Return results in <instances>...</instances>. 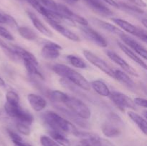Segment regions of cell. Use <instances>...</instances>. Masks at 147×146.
I'll use <instances>...</instances> for the list:
<instances>
[{
    "label": "cell",
    "mask_w": 147,
    "mask_h": 146,
    "mask_svg": "<svg viewBox=\"0 0 147 146\" xmlns=\"http://www.w3.org/2000/svg\"><path fill=\"white\" fill-rule=\"evenodd\" d=\"M52 69L56 74L70 82L73 83L75 85L80 87L83 90H90V84L89 82L82 74L68 66L63 64H55L53 66Z\"/></svg>",
    "instance_id": "cell-1"
},
{
    "label": "cell",
    "mask_w": 147,
    "mask_h": 146,
    "mask_svg": "<svg viewBox=\"0 0 147 146\" xmlns=\"http://www.w3.org/2000/svg\"><path fill=\"white\" fill-rule=\"evenodd\" d=\"M45 123L53 130L60 133H68L74 135L77 129L73 123L60 115L53 111H47L42 115Z\"/></svg>",
    "instance_id": "cell-2"
},
{
    "label": "cell",
    "mask_w": 147,
    "mask_h": 146,
    "mask_svg": "<svg viewBox=\"0 0 147 146\" xmlns=\"http://www.w3.org/2000/svg\"><path fill=\"white\" fill-rule=\"evenodd\" d=\"M13 46H14V50L17 53L19 57L24 62V66H25V68L27 70V72L30 74L36 75L40 78L43 79L42 74L39 70L38 61L34 57V54H32L31 52L27 51L25 49L20 47V46L14 45V44H13Z\"/></svg>",
    "instance_id": "cell-3"
},
{
    "label": "cell",
    "mask_w": 147,
    "mask_h": 146,
    "mask_svg": "<svg viewBox=\"0 0 147 146\" xmlns=\"http://www.w3.org/2000/svg\"><path fill=\"white\" fill-rule=\"evenodd\" d=\"M63 104L67 106L68 110L83 120H88L91 117V112L89 107L79 99L67 95Z\"/></svg>",
    "instance_id": "cell-4"
},
{
    "label": "cell",
    "mask_w": 147,
    "mask_h": 146,
    "mask_svg": "<svg viewBox=\"0 0 147 146\" xmlns=\"http://www.w3.org/2000/svg\"><path fill=\"white\" fill-rule=\"evenodd\" d=\"M123 125L121 117L118 115L111 113L109 115V121L102 125V132L108 137H118L121 133V127Z\"/></svg>",
    "instance_id": "cell-5"
},
{
    "label": "cell",
    "mask_w": 147,
    "mask_h": 146,
    "mask_svg": "<svg viewBox=\"0 0 147 146\" xmlns=\"http://www.w3.org/2000/svg\"><path fill=\"white\" fill-rule=\"evenodd\" d=\"M4 110L10 117L16 118L19 122H22L29 125L32 124L34 120L32 115L23 110L20 106V104H12L6 102L4 104Z\"/></svg>",
    "instance_id": "cell-6"
},
{
    "label": "cell",
    "mask_w": 147,
    "mask_h": 146,
    "mask_svg": "<svg viewBox=\"0 0 147 146\" xmlns=\"http://www.w3.org/2000/svg\"><path fill=\"white\" fill-rule=\"evenodd\" d=\"M111 20L114 24H116L118 27H119L121 29L124 30L125 31L136 36V37H137L138 38L142 40L143 42H146V31H145L144 29L139 28V27H136V26L131 24L129 21L122 19L115 18V17H113V18L111 19Z\"/></svg>",
    "instance_id": "cell-7"
},
{
    "label": "cell",
    "mask_w": 147,
    "mask_h": 146,
    "mask_svg": "<svg viewBox=\"0 0 147 146\" xmlns=\"http://www.w3.org/2000/svg\"><path fill=\"white\" fill-rule=\"evenodd\" d=\"M83 53L86 60L88 62H90V63H91L92 64L98 67L99 70L103 71L105 74H108L109 76L113 78L114 70H113L110 67V65L107 64L104 60H102L98 56H97L94 53L92 52L89 51V50H83Z\"/></svg>",
    "instance_id": "cell-8"
},
{
    "label": "cell",
    "mask_w": 147,
    "mask_h": 146,
    "mask_svg": "<svg viewBox=\"0 0 147 146\" xmlns=\"http://www.w3.org/2000/svg\"><path fill=\"white\" fill-rule=\"evenodd\" d=\"M57 13L60 16L63 17L66 21H68L71 25L75 26V22L78 23L81 26H88V21L84 17L78 15L73 12L72 10L67 8L65 5L58 4L57 6Z\"/></svg>",
    "instance_id": "cell-9"
},
{
    "label": "cell",
    "mask_w": 147,
    "mask_h": 146,
    "mask_svg": "<svg viewBox=\"0 0 147 146\" xmlns=\"http://www.w3.org/2000/svg\"><path fill=\"white\" fill-rule=\"evenodd\" d=\"M109 97H110L111 101L121 110H124L125 108H129L132 110L135 109L134 102L126 94L119 92L113 91L110 93Z\"/></svg>",
    "instance_id": "cell-10"
},
{
    "label": "cell",
    "mask_w": 147,
    "mask_h": 146,
    "mask_svg": "<svg viewBox=\"0 0 147 146\" xmlns=\"http://www.w3.org/2000/svg\"><path fill=\"white\" fill-rule=\"evenodd\" d=\"M80 31L88 40L91 41L96 45L100 47H106L108 46V42L106 39L93 29L88 26H82L80 27Z\"/></svg>",
    "instance_id": "cell-11"
},
{
    "label": "cell",
    "mask_w": 147,
    "mask_h": 146,
    "mask_svg": "<svg viewBox=\"0 0 147 146\" xmlns=\"http://www.w3.org/2000/svg\"><path fill=\"white\" fill-rule=\"evenodd\" d=\"M106 53L110 60H111L113 62L116 63L119 67H121L128 74H131L134 77H138L139 76L137 72L129 63L126 62L122 57H121L119 54H116L115 52L112 51V50H107V51H106Z\"/></svg>",
    "instance_id": "cell-12"
},
{
    "label": "cell",
    "mask_w": 147,
    "mask_h": 146,
    "mask_svg": "<svg viewBox=\"0 0 147 146\" xmlns=\"http://www.w3.org/2000/svg\"><path fill=\"white\" fill-rule=\"evenodd\" d=\"M120 37L127 47H130V48H131L135 52H136L139 55L143 57L144 60H146L147 55L146 50L143 45H142L139 42L132 38L131 37L124 34V33L121 34Z\"/></svg>",
    "instance_id": "cell-13"
},
{
    "label": "cell",
    "mask_w": 147,
    "mask_h": 146,
    "mask_svg": "<svg viewBox=\"0 0 147 146\" xmlns=\"http://www.w3.org/2000/svg\"><path fill=\"white\" fill-rule=\"evenodd\" d=\"M61 46L53 42H47L43 46L41 50V54L44 58L48 60H55L59 57L60 54Z\"/></svg>",
    "instance_id": "cell-14"
},
{
    "label": "cell",
    "mask_w": 147,
    "mask_h": 146,
    "mask_svg": "<svg viewBox=\"0 0 147 146\" xmlns=\"http://www.w3.org/2000/svg\"><path fill=\"white\" fill-rule=\"evenodd\" d=\"M47 22L49 23V24H50L54 29H55L57 32H59L60 34H62L63 37H66L67 39L72 40V41H80V38H79V37L77 34H75V33L73 32L72 31H70L69 29L66 28V27H64L63 24H60V23L55 22V21H49V20H47Z\"/></svg>",
    "instance_id": "cell-15"
},
{
    "label": "cell",
    "mask_w": 147,
    "mask_h": 146,
    "mask_svg": "<svg viewBox=\"0 0 147 146\" xmlns=\"http://www.w3.org/2000/svg\"><path fill=\"white\" fill-rule=\"evenodd\" d=\"M86 4L91 9L104 17L113 15V12L106 5L100 2L99 0H84Z\"/></svg>",
    "instance_id": "cell-16"
},
{
    "label": "cell",
    "mask_w": 147,
    "mask_h": 146,
    "mask_svg": "<svg viewBox=\"0 0 147 146\" xmlns=\"http://www.w3.org/2000/svg\"><path fill=\"white\" fill-rule=\"evenodd\" d=\"M27 100L32 108L36 112H40L47 106V102L42 97L34 93H30L27 95Z\"/></svg>",
    "instance_id": "cell-17"
},
{
    "label": "cell",
    "mask_w": 147,
    "mask_h": 146,
    "mask_svg": "<svg viewBox=\"0 0 147 146\" xmlns=\"http://www.w3.org/2000/svg\"><path fill=\"white\" fill-rule=\"evenodd\" d=\"M27 13L29 18L31 19L33 25L34 26V27H35L40 33H42V34H44V35L47 36V37H53V32L51 31V30H50V29L47 28V27L40 21V19H39L34 13L30 11H27Z\"/></svg>",
    "instance_id": "cell-18"
},
{
    "label": "cell",
    "mask_w": 147,
    "mask_h": 146,
    "mask_svg": "<svg viewBox=\"0 0 147 146\" xmlns=\"http://www.w3.org/2000/svg\"><path fill=\"white\" fill-rule=\"evenodd\" d=\"M118 45L119 46V47L121 48V50L129 57V58L131 59L134 62H135L136 63H137L139 66H141L142 67H143L144 70H146V64L145 62H144L143 60H142V58L139 57L137 54H136L134 51L131 50L129 47L124 44L123 43L120 42H118Z\"/></svg>",
    "instance_id": "cell-19"
},
{
    "label": "cell",
    "mask_w": 147,
    "mask_h": 146,
    "mask_svg": "<svg viewBox=\"0 0 147 146\" xmlns=\"http://www.w3.org/2000/svg\"><path fill=\"white\" fill-rule=\"evenodd\" d=\"M113 78L117 80L119 82L122 83L123 85L130 87V88H132L135 85V83L133 81V80L126 73L123 72L121 70H115Z\"/></svg>",
    "instance_id": "cell-20"
},
{
    "label": "cell",
    "mask_w": 147,
    "mask_h": 146,
    "mask_svg": "<svg viewBox=\"0 0 147 146\" xmlns=\"http://www.w3.org/2000/svg\"><path fill=\"white\" fill-rule=\"evenodd\" d=\"M128 115L130 117L131 120L138 126V127L143 132L144 134L146 135L147 123L146 120L144 117H142L140 115L137 114L134 111L128 112Z\"/></svg>",
    "instance_id": "cell-21"
},
{
    "label": "cell",
    "mask_w": 147,
    "mask_h": 146,
    "mask_svg": "<svg viewBox=\"0 0 147 146\" xmlns=\"http://www.w3.org/2000/svg\"><path fill=\"white\" fill-rule=\"evenodd\" d=\"M90 87H93V90L98 94L103 97H109L111 91L106 83L101 80H94L90 83Z\"/></svg>",
    "instance_id": "cell-22"
},
{
    "label": "cell",
    "mask_w": 147,
    "mask_h": 146,
    "mask_svg": "<svg viewBox=\"0 0 147 146\" xmlns=\"http://www.w3.org/2000/svg\"><path fill=\"white\" fill-rule=\"evenodd\" d=\"M93 21L95 24L100 27V28L106 30V31H109L111 33H113V34H116L120 36L121 34L123 33L120 29H119L116 26L113 25V24H110V23L106 22V21H102V20L98 19H93Z\"/></svg>",
    "instance_id": "cell-23"
},
{
    "label": "cell",
    "mask_w": 147,
    "mask_h": 146,
    "mask_svg": "<svg viewBox=\"0 0 147 146\" xmlns=\"http://www.w3.org/2000/svg\"><path fill=\"white\" fill-rule=\"evenodd\" d=\"M0 47L2 49L4 52L5 53L11 60L17 61V60H19L20 59V57H19L17 53L16 52L15 50H14L13 44H7L6 42H4V40L0 39Z\"/></svg>",
    "instance_id": "cell-24"
},
{
    "label": "cell",
    "mask_w": 147,
    "mask_h": 146,
    "mask_svg": "<svg viewBox=\"0 0 147 146\" xmlns=\"http://www.w3.org/2000/svg\"><path fill=\"white\" fill-rule=\"evenodd\" d=\"M49 133L51 136V138H53L60 146H71V143H70V140L67 137H65L62 134V133L51 130L49 132Z\"/></svg>",
    "instance_id": "cell-25"
},
{
    "label": "cell",
    "mask_w": 147,
    "mask_h": 146,
    "mask_svg": "<svg viewBox=\"0 0 147 146\" xmlns=\"http://www.w3.org/2000/svg\"><path fill=\"white\" fill-rule=\"evenodd\" d=\"M18 32L23 38L27 40H35L37 35L32 29L27 27H19L17 28Z\"/></svg>",
    "instance_id": "cell-26"
},
{
    "label": "cell",
    "mask_w": 147,
    "mask_h": 146,
    "mask_svg": "<svg viewBox=\"0 0 147 146\" xmlns=\"http://www.w3.org/2000/svg\"><path fill=\"white\" fill-rule=\"evenodd\" d=\"M59 110H60L62 113H64L67 117H68L69 118H70L72 120H73L75 123H77L78 125L81 126V127H87V123H86V122L83 121L84 120L80 118V117H79L78 116L76 115L75 113H73V112L70 111V110H67V109H65V108H60Z\"/></svg>",
    "instance_id": "cell-27"
},
{
    "label": "cell",
    "mask_w": 147,
    "mask_h": 146,
    "mask_svg": "<svg viewBox=\"0 0 147 146\" xmlns=\"http://www.w3.org/2000/svg\"><path fill=\"white\" fill-rule=\"evenodd\" d=\"M7 133H8V135L10 138H11V141L14 143V146H32L30 143L24 141L22 138L21 136H20L17 133L12 131L11 130H7Z\"/></svg>",
    "instance_id": "cell-28"
},
{
    "label": "cell",
    "mask_w": 147,
    "mask_h": 146,
    "mask_svg": "<svg viewBox=\"0 0 147 146\" xmlns=\"http://www.w3.org/2000/svg\"><path fill=\"white\" fill-rule=\"evenodd\" d=\"M0 24H7L11 27H18L17 21L9 14L0 11Z\"/></svg>",
    "instance_id": "cell-29"
},
{
    "label": "cell",
    "mask_w": 147,
    "mask_h": 146,
    "mask_svg": "<svg viewBox=\"0 0 147 146\" xmlns=\"http://www.w3.org/2000/svg\"><path fill=\"white\" fill-rule=\"evenodd\" d=\"M67 59L70 62V64L75 67L79 69H86L87 67L86 63L80 57H76L75 55H67Z\"/></svg>",
    "instance_id": "cell-30"
},
{
    "label": "cell",
    "mask_w": 147,
    "mask_h": 146,
    "mask_svg": "<svg viewBox=\"0 0 147 146\" xmlns=\"http://www.w3.org/2000/svg\"><path fill=\"white\" fill-rule=\"evenodd\" d=\"M67 96V94L59 90H55L50 92V97L52 100L55 102H64Z\"/></svg>",
    "instance_id": "cell-31"
},
{
    "label": "cell",
    "mask_w": 147,
    "mask_h": 146,
    "mask_svg": "<svg viewBox=\"0 0 147 146\" xmlns=\"http://www.w3.org/2000/svg\"><path fill=\"white\" fill-rule=\"evenodd\" d=\"M6 100L7 102L12 104H19L20 103V97L18 94L12 90H9L6 93Z\"/></svg>",
    "instance_id": "cell-32"
},
{
    "label": "cell",
    "mask_w": 147,
    "mask_h": 146,
    "mask_svg": "<svg viewBox=\"0 0 147 146\" xmlns=\"http://www.w3.org/2000/svg\"><path fill=\"white\" fill-rule=\"evenodd\" d=\"M40 143L42 146H60L53 138L47 135H42L40 137Z\"/></svg>",
    "instance_id": "cell-33"
},
{
    "label": "cell",
    "mask_w": 147,
    "mask_h": 146,
    "mask_svg": "<svg viewBox=\"0 0 147 146\" xmlns=\"http://www.w3.org/2000/svg\"><path fill=\"white\" fill-rule=\"evenodd\" d=\"M17 129L20 133L24 135L27 136L30 135V128L29 127V125L18 121L17 123Z\"/></svg>",
    "instance_id": "cell-34"
},
{
    "label": "cell",
    "mask_w": 147,
    "mask_h": 146,
    "mask_svg": "<svg viewBox=\"0 0 147 146\" xmlns=\"http://www.w3.org/2000/svg\"><path fill=\"white\" fill-rule=\"evenodd\" d=\"M0 37L8 40H14V37L12 34L8 31L6 28L0 26Z\"/></svg>",
    "instance_id": "cell-35"
},
{
    "label": "cell",
    "mask_w": 147,
    "mask_h": 146,
    "mask_svg": "<svg viewBox=\"0 0 147 146\" xmlns=\"http://www.w3.org/2000/svg\"><path fill=\"white\" fill-rule=\"evenodd\" d=\"M119 7H121L123 8L126 9L127 10H131L132 11H134V12L136 13H139V14H142L144 13V11L141 9H139V7H133V6H129L126 4H119Z\"/></svg>",
    "instance_id": "cell-36"
},
{
    "label": "cell",
    "mask_w": 147,
    "mask_h": 146,
    "mask_svg": "<svg viewBox=\"0 0 147 146\" xmlns=\"http://www.w3.org/2000/svg\"><path fill=\"white\" fill-rule=\"evenodd\" d=\"M135 104H137L138 106L146 108L147 107V101L146 99L142 98V97H136L133 100Z\"/></svg>",
    "instance_id": "cell-37"
},
{
    "label": "cell",
    "mask_w": 147,
    "mask_h": 146,
    "mask_svg": "<svg viewBox=\"0 0 147 146\" xmlns=\"http://www.w3.org/2000/svg\"><path fill=\"white\" fill-rule=\"evenodd\" d=\"M131 3H133L135 5L138 6L140 7H145L146 6V3L143 1V0H129Z\"/></svg>",
    "instance_id": "cell-38"
},
{
    "label": "cell",
    "mask_w": 147,
    "mask_h": 146,
    "mask_svg": "<svg viewBox=\"0 0 147 146\" xmlns=\"http://www.w3.org/2000/svg\"><path fill=\"white\" fill-rule=\"evenodd\" d=\"M105 2H106L107 4H110L111 6H113V7H116V8H119V4H118L116 1L114 0H103Z\"/></svg>",
    "instance_id": "cell-39"
},
{
    "label": "cell",
    "mask_w": 147,
    "mask_h": 146,
    "mask_svg": "<svg viewBox=\"0 0 147 146\" xmlns=\"http://www.w3.org/2000/svg\"><path fill=\"white\" fill-rule=\"evenodd\" d=\"M77 146H91L90 143H88V141L85 139L80 140V142H78V143L77 144Z\"/></svg>",
    "instance_id": "cell-40"
},
{
    "label": "cell",
    "mask_w": 147,
    "mask_h": 146,
    "mask_svg": "<svg viewBox=\"0 0 147 146\" xmlns=\"http://www.w3.org/2000/svg\"><path fill=\"white\" fill-rule=\"evenodd\" d=\"M5 86V82L0 77V87H4Z\"/></svg>",
    "instance_id": "cell-41"
},
{
    "label": "cell",
    "mask_w": 147,
    "mask_h": 146,
    "mask_svg": "<svg viewBox=\"0 0 147 146\" xmlns=\"http://www.w3.org/2000/svg\"><path fill=\"white\" fill-rule=\"evenodd\" d=\"M142 23L143 24V25L144 26V27H147V21L146 19H143L142 20Z\"/></svg>",
    "instance_id": "cell-42"
},
{
    "label": "cell",
    "mask_w": 147,
    "mask_h": 146,
    "mask_svg": "<svg viewBox=\"0 0 147 146\" xmlns=\"http://www.w3.org/2000/svg\"><path fill=\"white\" fill-rule=\"evenodd\" d=\"M68 1H70V2H76V1H78V0H67Z\"/></svg>",
    "instance_id": "cell-43"
}]
</instances>
